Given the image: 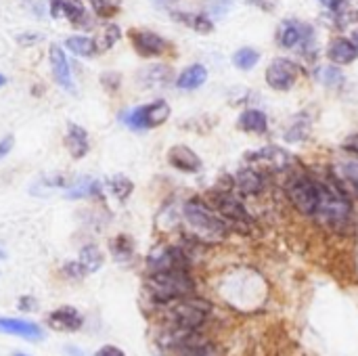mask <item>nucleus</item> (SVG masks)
<instances>
[{"instance_id": "nucleus-1", "label": "nucleus", "mask_w": 358, "mask_h": 356, "mask_svg": "<svg viewBox=\"0 0 358 356\" xmlns=\"http://www.w3.org/2000/svg\"><path fill=\"white\" fill-rule=\"evenodd\" d=\"M319 187V206L313 220H317L321 227L344 233L352 225L355 216V199L346 191V187L336 178V174L329 170L327 176H317Z\"/></svg>"}, {"instance_id": "nucleus-2", "label": "nucleus", "mask_w": 358, "mask_h": 356, "mask_svg": "<svg viewBox=\"0 0 358 356\" xmlns=\"http://www.w3.org/2000/svg\"><path fill=\"white\" fill-rule=\"evenodd\" d=\"M182 222L187 225L189 233L187 239L203 245H218L224 243L231 235V227L206 204L203 197H191L182 204Z\"/></svg>"}, {"instance_id": "nucleus-3", "label": "nucleus", "mask_w": 358, "mask_h": 356, "mask_svg": "<svg viewBox=\"0 0 358 356\" xmlns=\"http://www.w3.org/2000/svg\"><path fill=\"white\" fill-rule=\"evenodd\" d=\"M145 294L149 302L157 308H164L172 302H178L189 296H197V283L191 273L172 271V273H153L145 277Z\"/></svg>"}, {"instance_id": "nucleus-4", "label": "nucleus", "mask_w": 358, "mask_h": 356, "mask_svg": "<svg viewBox=\"0 0 358 356\" xmlns=\"http://www.w3.org/2000/svg\"><path fill=\"white\" fill-rule=\"evenodd\" d=\"M212 313L214 306L210 300L199 296H189L159 308V325L176 327L182 332H201L208 325Z\"/></svg>"}, {"instance_id": "nucleus-5", "label": "nucleus", "mask_w": 358, "mask_h": 356, "mask_svg": "<svg viewBox=\"0 0 358 356\" xmlns=\"http://www.w3.org/2000/svg\"><path fill=\"white\" fill-rule=\"evenodd\" d=\"M285 195L292 208L304 216V218H315L317 206H319V187H317V174L304 170V168H294L287 178H285Z\"/></svg>"}, {"instance_id": "nucleus-6", "label": "nucleus", "mask_w": 358, "mask_h": 356, "mask_svg": "<svg viewBox=\"0 0 358 356\" xmlns=\"http://www.w3.org/2000/svg\"><path fill=\"white\" fill-rule=\"evenodd\" d=\"M203 199L231 227V231H239V233L243 231V233H248V229L254 225L252 212L248 210L243 197H239L235 191H216V189H210Z\"/></svg>"}, {"instance_id": "nucleus-7", "label": "nucleus", "mask_w": 358, "mask_h": 356, "mask_svg": "<svg viewBox=\"0 0 358 356\" xmlns=\"http://www.w3.org/2000/svg\"><path fill=\"white\" fill-rule=\"evenodd\" d=\"M147 275L153 273H172V271H185L191 273L193 260L191 252L185 245L176 243H159L147 254Z\"/></svg>"}, {"instance_id": "nucleus-8", "label": "nucleus", "mask_w": 358, "mask_h": 356, "mask_svg": "<svg viewBox=\"0 0 358 356\" xmlns=\"http://www.w3.org/2000/svg\"><path fill=\"white\" fill-rule=\"evenodd\" d=\"M243 159L248 166H254L262 172H275V174H283V172L289 174L298 166V159L279 145H264L260 149L245 151Z\"/></svg>"}, {"instance_id": "nucleus-9", "label": "nucleus", "mask_w": 358, "mask_h": 356, "mask_svg": "<svg viewBox=\"0 0 358 356\" xmlns=\"http://www.w3.org/2000/svg\"><path fill=\"white\" fill-rule=\"evenodd\" d=\"M170 113H172V109H170L168 101L157 99L153 103H147V105H141V107H134V109L122 113V122L132 130H151V128L166 124L170 120Z\"/></svg>"}, {"instance_id": "nucleus-10", "label": "nucleus", "mask_w": 358, "mask_h": 356, "mask_svg": "<svg viewBox=\"0 0 358 356\" xmlns=\"http://www.w3.org/2000/svg\"><path fill=\"white\" fill-rule=\"evenodd\" d=\"M300 76H302V69H300V65L296 61L279 57V59H273L271 65L266 67L264 80L273 90L287 92L298 84Z\"/></svg>"}, {"instance_id": "nucleus-11", "label": "nucleus", "mask_w": 358, "mask_h": 356, "mask_svg": "<svg viewBox=\"0 0 358 356\" xmlns=\"http://www.w3.org/2000/svg\"><path fill=\"white\" fill-rule=\"evenodd\" d=\"M277 42L283 46V48H300L304 46L302 50L306 52V48L310 44H315V31L308 23L300 21V19H285L279 23V29H277Z\"/></svg>"}, {"instance_id": "nucleus-12", "label": "nucleus", "mask_w": 358, "mask_h": 356, "mask_svg": "<svg viewBox=\"0 0 358 356\" xmlns=\"http://www.w3.org/2000/svg\"><path fill=\"white\" fill-rule=\"evenodd\" d=\"M268 187V176L266 172L254 168V166H243L233 172V191L239 197H260Z\"/></svg>"}, {"instance_id": "nucleus-13", "label": "nucleus", "mask_w": 358, "mask_h": 356, "mask_svg": "<svg viewBox=\"0 0 358 356\" xmlns=\"http://www.w3.org/2000/svg\"><path fill=\"white\" fill-rule=\"evenodd\" d=\"M130 42L134 46V50L145 57V59H151V57H162L170 50V42L166 38H162L159 34L155 31H149V29H130Z\"/></svg>"}, {"instance_id": "nucleus-14", "label": "nucleus", "mask_w": 358, "mask_h": 356, "mask_svg": "<svg viewBox=\"0 0 358 356\" xmlns=\"http://www.w3.org/2000/svg\"><path fill=\"white\" fill-rule=\"evenodd\" d=\"M50 15L57 19L63 17L76 27L92 29V19L88 17V10L82 4V0H52L50 2Z\"/></svg>"}, {"instance_id": "nucleus-15", "label": "nucleus", "mask_w": 358, "mask_h": 356, "mask_svg": "<svg viewBox=\"0 0 358 356\" xmlns=\"http://www.w3.org/2000/svg\"><path fill=\"white\" fill-rule=\"evenodd\" d=\"M168 164L182 174H199L203 170V159L189 145H172L168 149Z\"/></svg>"}, {"instance_id": "nucleus-16", "label": "nucleus", "mask_w": 358, "mask_h": 356, "mask_svg": "<svg viewBox=\"0 0 358 356\" xmlns=\"http://www.w3.org/2000/svg\"><path fill=\"white\" fill-rule=\"evenodd\" d=\"M48 59H50V69H52L55 82L63 90L76 94V84H73V76H71V67H69V59L65 57V50L59 44H52L48 50Z\"/></svg>"}, {"instance_id": "nucleus-17", "label": "nucleus", "mask_w": 358, "mask_h": 356, "mask_svg": "<svg viewBox=\"0 0 358 356\" xmlns=\"http://www.w3.org/2000/svg\"><path fill=\"white\" fill-rule=\"evenodd\" d=\"M46 325L61 334H73L84 327V317L73 306H59L46 317Z\"/></svg>"}, {"instance_id": "nucleus-18", "label": "nucleus", "mask_w": 358, "mask_h": 356, "mask_svg": "<svg viewBox=\"0 0 358 356\" xmlns=\"http://www.w3.org/2000/svg\"><path fill=\"white\" fill-rule=\"evenodd\" d=\"M0 334L17 336L27 342H42L44 338V332L38 323L25 321V319H10V317H0Z\"/></svg>"}, {"instance_id": "nucleus-19", "label": "nucleus", "mask_w": 358, "mask_h": 356, "mask_svg": "<svg viewBox=\"0 0 358 356\" xmlns=\"http://www.w3.org/2000/svg\"><path fill=\"white\" fill-rule=\"evenodd\" d=\"M172 82H174V71L170 65H164V63L149 65V67L141 69V73H138V84L143 88H166Z\"/></svg>"}, {"instance_id": "nucleus-20", "label": "nucleus", "mask_w": 358, "mask_h": 356, "mask_svg": "<svg viewBox=\"0 0 358 356\" xmlns=\"http://www.w3.org/2000/svg\"><path fill=\"white\" fill-rule=\"evenodd\" d=\"M237 128L245 134L264 136L268 132V115L262 109H243L237 118Z\"/></svg>"}, {"instance_id": "nucleus-21", "label": "nucleus", "mask_w": 358, "mask_h": 356, "mask_svg": "<svg viewBox=\"0 0 358 356\" xmlns=\"http://www.w3.org/2000/svg\"><path fill=\"white\" fill-rule=\"evenodd\" d=\"M327 59L340 67V65H350L358 59L357 44L350 38H334L329 48H327Z\"/></svg>"}, {"instance_id": "nucleus-22", "label": "nucleus", "mask_w": 358, "mask_h": 356, "mask_svg": "<svg viewBox=\"0 0 358 356\" xmlns=\"http://www.w3.org/2000/svg\"><path fill=\"white\" fill-rule=\"evenodd\" d=\"M331 172L336 174V178L346 187V191L352 195V199L358 201V159L350 157L340 162L336 168H331Z\"/></svg>"}, {"instance_id": "nucleus-23", "label": "nucleus", "mask_w": 358, "mask_h": 356, "mask_svg": "<svg viewBox=\"0 0 358 356\" xmlns=\"http://www.w3.org/2000/svg\"><path fill=\"white\" fill-rule=\"evenodd\" d=\"M65 147L71 153L73 159H82L90 151V141L88 132L78 126V124H67V134H65Z\"/></svg>"}, {"instance_id": "nucleus-24", "label": "nucleus", "mask_w": 358, "mask_h": 356, "mask_svg": "<svg viewBox=\"0 0 358 356\" xmlns=\"http://www.w3.org/2000/svg\"><path fill=\"white\" fill-rule=\"evenodd\" d=\"M310 132H313V122H310V118H308L306 113H298V115H294V120H292L289 126L285 128L283 138H285V143H289V145H300V143H304V141L310 138Z\"/></svg>"}, {"instance_id": "nucleus-25", "label": "nucleus", "mask_w": 358, "mask_h": 356, "mask_svg": "<svg viewBox=\"0 0 358 356\" xmlns=\"http://www.w3.org/2000/svg\"><path fill=\"white\" fill-rule=\"evenodd\" d=\"M172 19L187 25L189 29L197 34H212L214 31V21L206 13H187V10H172Z\"/></svg>"}, {"instance_id": "nucleus-26", "label": "nucleus", "mask_w": 358, "mask_h": 356, "mask_svg": "<svg viewBox=\"0 0 358 356\" xmlns=\"http://www.w3.org/2000/svg\"><path fill=\"white\" fill-rule=\"evenodd\" d=\"M208 80V69L201 63H193L189 67H185L178 78H176V88L180 90H197L199 86H203Z\"/></svg>"}, {"instance_id": "nucleus-27", "label": "nucleus", "mask_w": 358, "mask_h": 356, "mask_svg": "<svg viewBox=\"0 0 358 356\" xmlns=\"http://www.w3.org/2000/svg\"><path fill=\"white\" fill-rule=\"evenodd\" d=\"M103 193V185L94 178L82 176L80 180L71 183V187L65 191V195L69 199H82V197H101Z\"/></svg>"}, {"instance_id": "nucleus-28", "label": "nucleus", "mask_w": 358, "mask_h": 356, "mask_svg": "<svg viewBox=\"0 0 358 356\" xmlns=\"http://www.w3.org/2000/svg\"><path fill=\"white\" fill-rule=\"evenodd\" d=\"M109 250H111V256L117 262H130L134 258L136 245H134V239L130 235H117L115 239H111Z\"/></svg>"}, {"instance_id": "nucleus-29", "label": "nucleus", "mask_w": 358, "mask_h": 356, "mask_svg": "<svg viewBox=\"0 0 358 356\" xmlns=\"http://www.w3.org/2000/svg\"><path fill=\"white\" fill-rule=\"evenodd\" d=\"M78 262L82 264V269L86 271V275H90V273H96L103 266V254H101V250L94 243H88V245H84L80 250Z\"/></svg>"}, {"instance_id": "nucleus-30", "label": "nucleus", "mask_w": 358, "mask_h": 356, "mask_svg": "<svg viewBox=\"0 0 358 356\" xmlns=\"http://www.w3.org/2000/svg\"><path fill=\"white\" fill-rule=\"evenodd\" d=\"M120 36H122V31H120V27H117V25H113V23L103 25V27L99 29L96 38H92V40H94V46H96V52H105V50H109V48L120 40Z\"/></svg>"}, {"instance_id": "nucleus-31", "label": "nucleus", "mask_w": 358, "mask_h": 356, "mask_svg": "<svg viewBox=\"0 0 358 356\" xmlns=\"http://www.w3.org/2000/svg\"><path fill=\"white\" fill-rule=\"evenodd\" d=\"M107 187H109V191L113 193V197L117 199V201H128V197L132 195V191H134V183L128 178V176H124V174H115V176H111L109 180H107Z\"/></svg>"}, {"instance_id": "nucleus-32", "label": "nucleus", "mask_w": 358, "mask_h": 356, "mask_svg": "<svg viewBox=\"0 0 358 356\" xmlns=\"http://www.w3.org/2000/svg\"><path fill=\"white\" fill-rule=\"evenodd\" d=\"M65 48H69L78 57H92V55H96L94 40L88 38V36H69L65 40Z\"/></svg>"}, {"instance_id": "nucleus-33", "label": "nucleus", "mask_w": 358, "mask_h": 356, "mask_svg": "<svg viewBox=\"0 0 358 356\" xmlns=\"http://www.w3.org/2000/svg\"><path fill=\"white\" fill-rule=\"evenodd\" d=\"M258 61H260V52L252 46H243V48L235 50V55H233V65L241 71H250L252 67H256Z\"/></svg>"}, {"instance_id": "nucleus-34", "label": "nucleus", "mask_w": 358, "mask_h": 356, "mask_svg": "<svg viewBox=\"0 0 358 356\" xmlns=\"http://www.w3.org/2000/svg\"><path fill=\"white\" fill-rule=\"evenodd\" d=\"M317 80L323 86H327V88H340V86H344V73L336 65H323V67H319L317 69Z\"/></svg>"}, {"instance_id": "nucleus-35", "label": "nucleus", "mask_w": 358, "mask_h": 356, "mask_svg": "<svg viewBox=\"0 0 358 356\" xmlns=\"http://www.w3.org/2000/svg\"><path fill=\"white\" fill-rule=\"evenodd\" d=\"M174 356H222V350H220L218 344H214V342H210L208 338H203V340L195 342L193 346L180 350L178 355Z\"/></svg>"}, {"instance_id": "nucleus-36", "label": "nucleus", "mask_w": 358, "mask_h": 356, "mask_svg": "<svg viewBox=\"0 0 358 356\" xmlns=\"http://www.w3.org/2000/svg\"><path fill=\"white\" fill-rule=\"evenodd\" d=\"M90 2L99 17H113L117 13V4H113L111 0H90Z\"/></svg>"}, {"instance_id": "nucleus-37", "label": "nucleus", "mask_w": 358, "mask_h": 356, "mask_svg": "<svg viewBox=\"0 0 358 356\" xmlns=\"http://www.w3.org/2000/svg\"><path fill=\"white\" fill-rule=\"evenodd\" d=\"M63 275H65L67 279H82V277L86 275V271L82 269V264H80L78 260H73V262H67V264L63 266Z\"/></svg>"}, {"instance_id": "nucleus-38", "label": "nucleus", "mask_w": 358, "mask_h": 356, "mask_svg": "<svg viewBox=\"0 0 358 356\" xmlns=\"http://www.w3.org/2000/svg\"><path fill=\"white\" fill-rule=\"evenodd\" d=\"M342 151H346L348 155H352V157H357L358 159V132H352V134H348L344 141H342Z\"/></svg>"}, {"instance_id": "nucleus-39", "label": "nucleus", "mask_w": 358, "mask_h": 356, "mask_svg": "<svg viewBox=\"0 0 358 356\" xmlns=\"http://www.w3.org/2000/svg\"><path fill=\"white\" fill-rule=\"evenodd\" d=\"M245 2H250L252 6H258L264 13H273L277 8V2L279 0H245Z\"/></svg>"}, {"instance_id": "nucleus-40", "label": "nucleus", "mask_w": 358, "mask_h": 356, "mask_svg": "<svg viewBox=\"0 0 358 356\" xmlns=\"http://www.w3.org/2000/svg\"><path fill=\"white\" fill-rule=\"evenodd\" d=\"M94 356H126V353H124L122 348H117V346H111V344H107V346L99 348Z\"/></svg>"}, {"instance_id": "nucleus-41", "label": "nucleus", "mask_w": 358, "mask_h": 356, "mask_svg": "<svg viewBox=\"0 0 358 356\" xmlns=\"http://www.w3.org/2000/svg\"><path fill=\"white\" fill-rule=\"evenodd\" d=\"M19 311H23V313L36 311V300H34L31 296H21V298H19Z\"/></svg>"}, {"instance_id": "nucleus-42", "label": "nucleus", "mask_w": 358, "mask_h": 356, "mask_svg": "<svg viewBox=\"0 0 358 356\" xmlns=\"http://www.w3.org/2000/svg\"><path fill=\"white\" fill-rule=\"evenodd\" d=\"M13 143H15V138H13L10 134H6L4 138H0V159H2V157H6V155L10 153Z\"/></svg>"}, {"instance_id": "nucleus-43", "label": "nucleus", "mask_w": 358, "mask_h": 356, "mask_svg": "<svg viewBox=\"0 0 358 356\" xmlns=\"http://www.w3.org/2000/svg\"><path fill=\"white\" fill-rule=\"evenodd\" d=\"M65 355L67 356H86L78 346H65Z\"/></svg>"}, {"instance_id": "nucleus-44", "label": "nucleus", "mask_w": 358, "mask_h": 356, "mask_svg": "<svg viewBox=\"0 0 358 356\" xmlns=\"http://www.w3.org/2000/svg\"><path fill=\"white\" fill-rule=\"evenodd\" d=\"M355 44H357V48H358V29H355V34H352V38H350Z\"/></svg>"}, {"instance_id": "nucleus-45", "label": "nucleus", "mask_w": 358, "mask_h": 356, "mask_svg": "<svg viewBox=\"0 0 358 356\" xmlns=\"http://www.w3.org/2000/svg\"><path fill=\"white\" fill-rule=\"evenodd\" d=\"M157 4H170V2H174V0H155Z\"/></svg>"}, {"instance_id": "nucleus-46", "label": "nucleus", "mask_w": 358, "mask_h": 356, "mask_svg": "<svg viewBox=\"0 0 358 356\" xmlns=\"http://www.w3.org/2000/svg\"><path fill=\"white\" fill-rule=\"evenodd\" d=\"M4 84H6V78H4V76L0 73V86H4Z\"/></svg>"}, {"instance_id": "nucleus-47", "label": "nucleus", "mask_w": 358, "mask_h": 356, "mask_svg": "<svg viewBox=\"0 0 358 356\" xmlns=\"http://www.w3.org/2000/svg\"><path fill=\"white\" fill-rule=\"evenodd\" d=\"M6 258V254H4V250H0V260H4Z\"/></svg>"}, {"instance_id": "nucleus-48", "label": "nucleus", "mask_w": 358, "mask_h": 356, "mask_svg": "<svg viewBox=\"0 0 358 356\" xmlns=\"http://www.w3.org/2000/svg\"><path fill=\"white\" fill-rule=\"evenodd\" d=\"M13 356H29V355H25V353H13Z\"/></svg>"}, {"instance_id": "nucleus-49", "label": "nucleus", "mask_w": 358, "mask_h": 356, "mask_svg": "<svg viewBox=\"0 0 358 356\" xmlns=\"http://www.w3.org/2000/svg\"><path fill=\"white\" fill-rule=\"evenodd\" d=\"M50 2H52V0H50Z\"/></svg>"}]
</instances>
